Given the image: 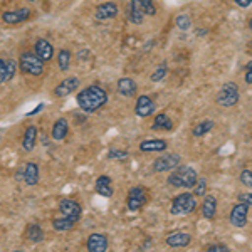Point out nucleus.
Masks as SVG:
<instances>
[{
  "label": "nucleus",
  "instance_id": "1",
  "mask_svg": "<svg viewBox=\"0 0 252 252\" xmlns=\"http://www.w3.org/2000/svg\"><path fill=\"white\" fill-rule=\"evenodd\" d=\"M78 106L83 109L84 113H93V111H97L99 108H103L104 104L108 103V93L104 91L103 88L96 86H88L84 89H81L78 93Z\"/></svg>",
  "mask_w": 252,
  "mask_h": 252
},
{
  "label": "nucleus",
  "instance_id": "2",
  "mask_svg": "<svg viewBox=\"0 0 252 252\" xmlns=\"http://www.w3.org/2000/svg\"><path fill=\"white\" fill-rule=\"evenodd\" d=\"M198 177L197 172L192 166H182L178 170H173L168 177V184L173 187H185V189H193L197 184Z\"/></svg>",
  "mask_w": 252,
  "mask_h": 252
},
{
  "label": "nucleus",
  "instance_id": "3",
  "mask_svg": "<svg viewBox=\"0 0 252 252\" xmlns=\"http://www.w3.org/2000/svg\"><path fill=\"white\" fill-rule=\"evenodd\" d=\"M19 67L24 74L29 76H42L44 61L35 52H22L19 58Z\"/></svg>",
  "mask_w": 252,
  "mask_h": 252
},
{
  "label": "nucleus",
  "instance_id": "4",
  "mask_svg": "<svg viewBox=\"0 0 252 252\" xmlns=\"http://www.w3.org/2000/svg\"><path fill=\"white\" fill-rule=\"evenodd\" d=\"M197 207V200H195V195L192 193H180L173 198V204L170 212L172 215H187L192 214Z\"/></svg>",
  "mask_w": 252,
  "mask_h": 252
},
{
  "label": "nucleus",
  "instance_id": "5",
  "mask_svg": "<svg viewBox=\"0 0 252 252\" xmlns=\"http://www.w3.org/2000/svg\"><path fill=\"white\" fill-rule=\"evenodd\" d=\"M58 210H59L61 217L67 219V220H71L74 223H78L81 215H83L81 205L76 200H72V198H61L58 204Z\"/></svg>",
  "mask_w": 252,
  "mask_h": 252
},
{
  "label": "nucleus",
  "instance_id": "6",
  "mask_svg": "<svg viewBox=\"0 0 252 252\" xmlns=\"http://www.w3.org/2000/svg\"><path fill=\"white\" fill-rule=\"evenodd\" d=\"M239 88L235 83H225L223 86L220 88V91H219L217 94V103L220 104V106H225V108H230L234 106V104L239 103Z\"/></svg>",
  "mask_w": 252,
  "mask_h": 252
},
{
  "label": "nucleus",
  "instance_id": "7",
  "mask_svg": "<svg viewBox=\"0 0 252 252\" xmlns=\"http://www.w3.org/2000/svg\"><path fill=\"white\" fill-rule=\"evenodd\" d=\"M146 204V190L141 187H133L128 192V198H126V205L131 212H138Z\"/></svg>",
  "mask_w": 252,
  "mask_h": 252
},
{
  "label": "nucleus",
  "instance_id": "8",
  "mask_svg": "<svg viewBox=\"0 0 252 252\" xmlns=\"http://www.w3.org/2000/svg\"><path fill=\"white\" fill-rule=\"evenodd\" d=\"M29 19H31V9H27V7H19V9L3 12L2 14V20L5 24H9V26L27 22Z\"/></svg>",
  "mask_w": 252,
  "mask_h": 252
},
{
  "label": "nucleus",
  "instance_id": "9",
  "mask_svg": "<svg viewBox=\"0 0 252 252\" xmlns=\"http://www.w3.org/2000/svg\"><path fill=\"white\" fill-rule=\"evenodd\" d=\"M180 165V155L177 153H172V155H163L158 157L155 161H153V170L155 172H170V170H175Z\"/></svg>",
  "mask_w": 252,
  "mask_h": 252
},
{
  "label": "nucleus",
  "instance_id": "10",
  "mask_svg": "<svg viewBox=\"0 0 252 252\" xmlns=\"http://www.w3.org/2000/svg\"><path fill=\"white\" fill-rule=\"evenodd\" d=\"M247 214H249V205L244 204V202H239L232 209V212H230V223H232L234 227H239V229L246 227Z\"/></svg>",
  "mask_w": 252,
  "mask_h": 252
},
{
  "label": "nucleus",
  "instance_id": "11",
  "mask_svg": "<svg viewBox=\"0 0 252 252\" xmlns=\"http://www.w3.org/2000/svg\"><path fill=\"white\" fill-rule=\"evenodd\" d=\"M78 88H79V79L78 78H66L64 81H61L58 86L54 88V96L56 97L69 96L71 93H74Z\"/></svg>",
  "mask_w": 252,
  "mask_h": 252
},
{
  "label": "nucleus",
  "instance_id": "12",
  "mask_svg": "<svg viewBox=\"0 0 252 252\" xmlns=\"http://www.w3.org/2000/svg\"><path fill=\"white\" fill-rule=\"evenodd\" d=\"M155 111V103L150 96H140L136 99V106H135V113L140 118H146L150 115H153Z\"/></svg>",
  "mask_w": 252,
  "mask_h": 252
},
{
  "label": "nucleus",
  "instance_id": "13",
  "mask_svg": "<svg viewBox=\"0 0 252 252\" xmlns=\"http://www.w3.org/2000/svg\"><path fill=\"white\" fill-rule=\"evenodd\" d=\"M88 251L91 252H104L108 251V237L104 234H91L86 242Z\"/></svg>",
  "mask_w": 252,
  "mask_h": 252
},
{
  "label": "nucleus",
  "instance_id": "14",
  "mask_svg": "<svg viewBox=\"0 0 252 252\" xmlns=\"http://www.w3.org/2000/svg\"><path fill=\"white\" fill-rule=\"evenodd\" d=\"M34 52L44 61V63H47V61H51L52 58H54V47H52V44L49 42V40H46V39H37V40H35Z\"/></svg>",
  "mask_w": 252,
  "mask_h": 252
},
{
  "label": "nucleus",
  "instance_id": "15",
  "mask_svg": "<svg viewBox=\"0 0 252 252\" xmlns=\"http://www.w3.org/2000/svg\"><path fill=\"white\" fill-rule=\"evenodd\" d=\"M118 15V5L115 2H104L97 5L96 9V19L97 20H108Z\"/></svg>",
  "mask_w": 252,
  "mask_h": 252
},
{
  "label": "nucleus",
  "instance_id": "16",
  "mask_svg": "<svg viewBox=\"0 0 252 252\" xmlns=\"http://www.w3.org/2000/svg\"><path fill=\"white\" fill-rule=\"evenodd\" d=\"M24 182L26 185L34 187L39 184V166L34 161H29V163L24 165Z\"/></svg>",
  "mask_w": 252,
  "mask_h": 252
},
{
  "label": "nucleus",
  "instance_id": "17",
  "mask_svg": "<svg viewBox=\"0 0 252 252\" xmlns=\"http://www.w3.org/2000/svg\"><path fill=\"white\" fill-rule=\"evenodd\" d=\"M35 141H37V126L31 125V126H27L26 131H24V138H22L24 152H32L35 146Z\"/></svg>",
  "mask_w": 252,
  "mask_h": 252
},
{
  "label": "nucleus",
  "instance_id": "18",
  "mask_svg": "<svg viewBox=\"0 0 252 252\" xmlns=\"http://www.w3.org/2000/svg\"><path fill=\"white\" fill-rule=\"evenodd\" d=\"M96 192L101 195V197H113V193H115V190H113L111 187V178L108 177V175H101V177H97L96 180Z\"/></svg>",
  "mask_w": 252,
  "mask_h": 252
},
{
  "label": "nucleus",
  "instance_id": "19",
  "mask_svg": "<svg viewBox=\"0 0 252 252\" xmlns=\"http://www.w3.org/2000/svg\"><path fill=\"white\" fill-rule=\"evenodd\" d=\"M145 17V12L141 10L140 0H131L128 3V20L131 24H141Z\"/></svg>",
  "mask_w": 252,
  "mask_h": 252
},
{
  "label": "nucleus",
  "instance_id": "20",
  "mask_svg": "<svg viewBox=\"0 0 252 252\" xmlns=\"http://www.w3.org/2000/svg\"><path fill=\"white\" fill-rule=\"evenodd\" d=\"M136 83L133 81L131 78H121L120 81H118V93L120 94H123L126 97H131L136 94Z\"/></svg>",
  "mask_w": 252,
  "mask_h": 252
},
{
  "label": "nucleus",
  "instance_id": "21",
  "mask_svg": "<svg viewBox=\"0 0 252 252\" xmlns=\"http://www.w3.org/2000/svg\"><path fill=\"white\" fill-rule=\"evenodd\" d=\"M190 242H192V237L185 232H173L166 237V244L170 247H187Z\"/></svg>",
  "mask_w": 252,
  "mask_h": 252
},
{
  "label": "nucleus",
  "instance_id": "22",
  "mask_svg": "<svg viewBox=\"0 0 252 252\" xmlns=\"http://www.w3.org/2000/svg\"><path fill=\"white\" fill-rule=\"evenodd\" d=\"M67 131H69V123L67 120H64V118H59V120H56V123L52 125V129H51V135L54 140H64V138L67 136Z\"/></svg>",
  "mask_w": 252,
  "mask_h": 252
},
{
  "label": "nucleus",
  "instance_id": "23",
  "mask_svg": "<svg viewBox=\"0 0 252 252\" xmlns=\"http://www.w3.org/2000/svg\"><path fill=\"white\" fill-rule=\"evenodd\" d=\"M215 212H217V198L214 195H205L204 205H202V214H204L205 219L212 220L215 217Z\"/></svg>",
  "mask_w": 252,
  "mask_h": 252
},
{
  "label": "nucleus",
  "instance_id": "24",
  "mask_svg": "<svg viewBox=\"0 0 252 252\" xmlns=\"http://www.w3.org/2000/svg\"><path fill=\"white\" fill-rule=\"evenodd\" d=\"M166 146L168 143L165 140H146L140 143V150L141 152H163Z\"/></svg>",
  "mask_w": 252,
  "mask_h": 252
},
{
  "label": "nucleus",
  "instance_id": "25",
  "mask_svg": "<svg viewBox=\"0 0 252 252\" xmlns=\"http://www.w3.org/2000/svg\"><path fill=\"white\" fill-rule=\"evenodd\" d=\"M26 237L29 239L31 242L37 244L44 241V230L39 223H29L26 229Z\"/></svg>",
  "mask_w": 252,
  "mask_h": 252
},
{
  "label": "nucleus",
  "instance_id": "26",
  "mask_svg": "<svg viewBox=\"0 0 252 252\" xmlns=\"http://www.w3.org/2000/svg\"><path fill=\"white\" fill-rule=\"evenodd\" d=\"M153 129H163V131H172L173 129V123L165 113H160V115L155 116V121H153Z\"/></svg>",
  "mask_w": 252,
  "mask_h": 252
},
{
  "label": "nucleus",
  "instance_id": "27",
  "mask_svg": "<svg viewBox=\"0 0 252 252\" xmlns=\"http://www.w3.org/2000/svg\"><path fill=\"white\" fill-rule=\"evenodd\" d=\"M74 225H76L74 222L67 220V219H64V217H56L54 220H52V229L58 230V232H67V230L74 229Z\"/></svg>",
  "mask_w": 252,
  "mask_h": 252
},
{
  "label": "nucleus",
  "instance_id": "28",
  "mask_svg": "<svg viewBox=\"0 0 252 252\" xmlns=\"http://www.w3.org/2000/svg\"><path fill=\"white\" fill-rule=\"evenodd\" d=\"M58 64L61 71H67L69 64H71V52L67 49H61L59 54H58Z\"/></svg>",
  "mask_w": 252,
  "mask_h": 252
},
{
  "label": "nucleus",
  "instance_id": "29",
  "mask_svg": "<svg viewBox=\"0 0 252 252\" xmlns=\"http://www.w3.org/2000/svg\"><path fill=\"white\" fill-rule=\"evenodd\" d=\"M212 128H214V123H212V121H209V120H207V121H202L200 125H197V126L193 128V135H195V136H204V135H207V133H209Z\"/></svg>",
  "mask_w": 252,
  "mask_h": 252
},
{
  "label": "nucleus",
  "instance_id": "30",
  "mask_svg": "<svg viewBox=\"0 0 252 252\" xmlns=\"http://www.w3.org/2000/svg\"><path fill=\"white\" fill-rule=\"evenodd\" d=\"M141 10L145 12V15H155L157 14V7L153 3V0H140Z\"/></svg>",
  "mask_w": 252,
  "mask_h": 252
},
{
  "label": "nucleus",
  "instance_id": "31",
  "mask_svg": "<svg viewBox=\"0 0 252 252\" xmlns=\"http://www.w3.org/2000/svg\"><path fill=\"white\" fill-rule=\"evenodd\" d=\"M175 22H177V27H178V29H182V31L190 29V26H192V20H190L189 15H185V14L178 15V17L175 19Z\"/></svg>",
  "mask_w": 252,
  "mask_h": 252
},
{
  "label": "nucleus",
  "instance_id": "32",
  "mask_svg": "<svg viewBox=\"0 0 252 252\" xmlns=\"http://www.w3.org/2000/svg\"><path fill=\"white\" fill-rule=\"evenodd\" d=\"M166 76V64L165 63H161L160 64V67L157 69L155 72L152 74V81L153 83H158V81H161Z\"/></svg>",
  "mask_w": 252,
  "mask_h": 252
},
{
  "label": "nucleus",
  "instance_id": "33",
  "mask_svg": "<svg viewBox=\"0 0 252 252\" xmlns=\"http://www.w3.org/2000/svg\"><path fill=\"white\" fill-rule=\"evenodd\" d=\"M207 190V182L205 180H197V184L193 187V195L195 197H205Z\"/></svg>",
  "mask_w": 252,
  "mask_h": 252
},
{
  "label": "nucleus",
  "instance_id": "34",
  "mask_svg": "<svg viewBox=\"0 0 252 252\" xmlns=\"http://www.w3.org/2000/svg\"><path fill=\"white\" fill-rule=\"evenodd\" d=\"M9 81V69H7V61L0 59V83Z\"/></svg>",
  "mask_w": 252,
  "mask_h": 252
},
{
  "label": "nucleus",
  "instance_id": "35",
  "mask_svg": "<svg viewBox=\"0 0 252 252\" xmlns=\"http://www.w3.org/2000/svg\"><path fill=\"white\" fill-rule=\"evenodd\" d=\"M241 182L244 185L252 187V170H244L241 173Z\"/></svg>",
  "mask_w": 252,
  "mask_h": 252
},
{
  "label": "nucleus",
  "instance_id": "36",
  "mask_svg": "<svg viewBox=\"0 0 252 252\" xmlns=\"http://www.w3.org/2000/svg\"><path fill=\"white\" fill-rule=\"evenodd\" d=\"M126 157H128V153L121 152V150H111V152L108 153V158H111V160H116V158L123 160V158H126Z\"/></svg>",
  "mask_w": 252,
  "mask_h": 252
},
{
  "label": "nucleus",
  "instance_id": "37",
  "mask_svg": "<svg viewBox=\"0 0 252 252\" xmlns=\"http://www.w3.org/2000/svg\"><path fill=\"white\" fill-rule=\"evenodd\" d=\"M239 202H244L247 205H252V193H241L239 195Z\"/></svg>",
  "mask_w": 252,
  "mask_h": 252
},
{
  "label": "nucleus",
  "instance_id": "38",
  "mask_svg": "<svg viewBox=\"0 0 252 252\" xmlns=\"http://www.w3.org/2000/svg\"><path fill=\"white\" fill-rule=\"evenodd\" d=\"M209 251L210 252H223V251H229V249H227V246H223V244H214V246H209Z\"/></svg>",
  "mask_w": 252,
  "mask_h": 252
},
{
  "label": "nucleus",
  "instance_id": "39",
  "mask_svg": "<svg viewBox=\"0 0 252 252\" xmlns=\"http://www.w3.org/2000/svg\"><path fill=\"white\" fill-rule=\"evenodd\" d=\"M246 83H247V84H252V63H249V66H247V72H246Z\"/></svg>",
  "mask_w": 252,
  "mask_h": 252
},
{
  "label": "nucleus",
  "instance_id": "40",
  "mask_svg": "<svg viewBox=\"0 0 252 252\" xmlns=\"http://www.w3.org/2000/svg\"><path fill=\"white\" fill-rule=\"evenodd\" d=\"M235 3H237L239 7H242V9H246V7H249L252 3V0H234Z\"/></svg>",
  "mask_w": 252,
  "mask_h": 252
},
{
  "label": "nucleus",
  "instance_id": "41",
  "mask_svg": "<svg viewBox=\"0 0 252 252\" xmlns=\"http://www.w3.org/2000/svg\"><path fill=\"white\" fill-rule=\"evenodd\" d=\"M44 108V104H39V106L37 108H34V109H32V111H29V113H27V116H32V115H37V113L40 111V109H42Z\"/></svg>",
  "mask_w": 252,
  "mask_h": 252
},
{
  "label": "nucleus",
  "instance_id": "42",
  "mask_svg": "<svg viewBox=\"0 0 252 252\" xmlns=\"http://www.w3.org/2000/svg\"><path fill=\"white\" fill-rule=\"evenodd\" d=\"M249 27H251V29H252V19L249 20Z\"/></svg>",
  "mask_w": 252,
  "mask_h": 252
},
{
  "label": "nucleus",
  "instance_id": "43",
  "mask_svg": "<svg viewBox=\"0 0 252 252\" xmlns=\"http://www.w3.org/2000/svg\"><path fill=\"white\" fill-rule=\"evenodd\" d=\"M27 2H35V0H27Z\"/></svg>",
  "mask_w": 252,
  "mask_h": 252
}]
</instances>
